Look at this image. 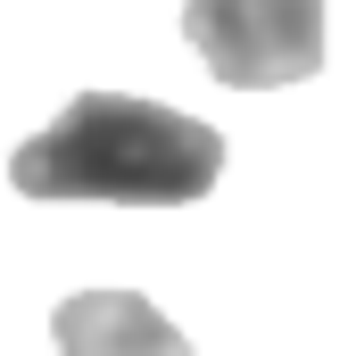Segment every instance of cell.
Here are the masks:
<instances>
[{
	"mask_svg": "<svg viewBox=\"0 0 348 356\" xmlns=\"http://www.w3.org/2000/svg\"><path fill=\"white\" fill-rule=\"evenodd\" d=\"M182 33L232 91H282L324 67V0H182Z\"/></svg>",
	"mask_w": 348,
	"mask_h": 356,
	"instance_id": "obj_2",
	"label": "cell"
},
{
	"mask_svg": "<svg viewBox=\"0 0 348 356\" xmlns=\"http://www.w3.org/2000/svg\"><path fill=\"white\" fill-rule=\"evenodd\" d=\"M58 356H199L141 290H75L58 315Z\"/></svg>",
	"mask_w": 348,
	"mask_h": 356,
	"instance_id": "obj_3",
	"label": "cell"
},
{
	"mask_svg": "<svg viewBox=\"0 0 348 356\" xmlns=\"http://www.w3.org/2000/svg\"><path fill=\"white\" fill-rule=\"evenodd\" d=\"M224 175V133L125 91H84L50 133H33L8 182L25 199H108V207H191Z\"/></svg>",
	"mask_w": 348,
	"mask_h": 356,
	"instance_id": "obj_1",
	"label": "cell"
}]
</instances>
